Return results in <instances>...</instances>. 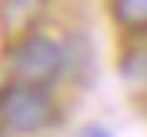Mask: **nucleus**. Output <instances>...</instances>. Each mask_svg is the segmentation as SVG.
I'll use <instances>...</instances> for the list:
<instances>
[{
  "label": "nucleus",
  "mask_w": 147,
  "mask_h": 137,
  "mask_svg": "<svg viewBox=\"0 0 147 137\" xmlns=\"http://www.w3.org/2000/svg\"><path fill=\"white\" fill-rule=\"evenodd\" d=\"M57 120V104L47 84L10 80L0 87V124L13 134H37Z\"/></svg>",
  "instance_id": "obj_1"
},
{
  "label": "nucleus",
  "mask_w": 147,
  "mask_h": 137,
  "mask_svg": "<svg viewBox=\"0 0 147 137\" xmlns=\"http://www.w3.org/2000/svg\"><path fill=\"white\" fill-rule=\"evenodd\" d=\"M67 67V50L47 34H27L7 50V70L13 80L54 84Z\"/></svg>",
  "instance_id": "obj_2"
},
{
  "label": "nucleus",
  "mask_w": 147,
  "mask_h": 137,
  "mask_svg": "<svg viewBox=\"0 0 147 137\" xmlns=\"http://www.w3.org/2000/svg\"><path fill=\"white\" fill-rule=\"evenodd\" d=\"M110 13L124 30L147 34V0H110Z\"/></svg>",
  "instance_id": "obj_3"
},
{
  "label": "nucleus",
  "mask_w": 147,
  "mask_h": 137,
  "mask_svg": "<svg viewBox=\"0 0 147 137\" xmlns=\"http://www.w3.org/2000/svg\"><path fill=\"white\" fill-rule=\"evenodd\" d=\"M0 137H3V134H0Z\"/></svg>",
  "instance_id": "obj_4"
}]
</instances>
